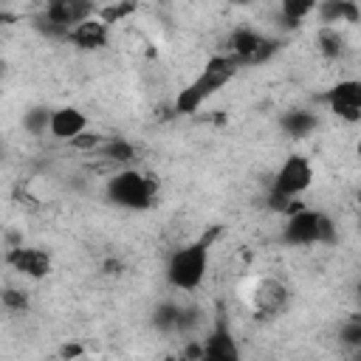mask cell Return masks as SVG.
<instances>
[{
  "label": "cell",
  "mask_w": 361,
  "mask_h": 361,
  "mask_svg": "<svg viewBox=\"0 0 361 361\" xmlns=\"http://www.w3.org/2000/svg\"><path fill=\"white\" fill-rule=\"evenodd\" d=\"M0 302H3V307L11 310V313L28 310V293H25L23 288H3V290H0Z\"/></svg>",
  "instance_id": "cell-22"
},
{
  "label": "cell",
  "mask_w": 361,
  "mask_h": 361,
  "mask_svg": "<svg viewBox=\"0 0 361 361\" xmlns=\"http://www.w3.org/2000/svg\"><path fill=\"white\" fill-rule=\"evenodd\" d=\"M203 344V353H200V361H243V353H240V344L234 338V333L228 330L226 322H217L206 338H200Z\"/></svg>",
  "instance_id": "cell-11"
},
{
  "label": "cell",
  "mask_w": 361,
  "mask_h": 361,
  "mask_svg": "<svg viewBox=\"0 0 361 361\" xmlns=\"http://www.w3.org/2000/svg\"><path fill=\"white\" fill-rule=\"evenodd\" d=\"M279 127H282L285 135H290V138H305V135H310V133L319 127V116H316L313 110H302V107H296V110L282 113Z\"/></svg>",
  "instance_id": "cell-16"
},
{
  "label": "cell",
  "mask_w": 361,
  "mask_h": 361,
  "mask_svg": "<svg viewBox=\"0 0 361 361\" xmlns=\"http://www.w3.org/2000/svg\"><path fill=\"white\" fill-rule=\"evenodd\" d=\"M104 141H107V135H102V133H96V130H85V133L76 135L68 147H73V149H79V152H99Z\"/></svg>",
  "instance_id": "cell-23"
},
{
  "label": "cell",
  "mask_w": 361,
  "mask_h": 361,
  "mask_svg": "<svg viewBox=\"0 0 361 361\" xmlns=\"http://www.w3.org/2000/svg\"><path fill=\"white\" fill-rule=\"evenodd\" d=\"M322 102L327 104V110L341 118V121H350L355 124L361 118V82L358 79H338L324 96Z\"/></svg>",
  "instance_id": "cell-8"
},
{
  "label": "cell",
  "mask_w": 361,
  "mask_h": 361,
  "mask_svg": "<svg viewBox=\"0 0 361 361\" xmlns=\"http://www.w3.org/2000/svg\"><path fill=\"white\" fill-rule=\"evenodd\" d=\"M217 231H209L206 237L186 243L175 248L166 259V282L175 290H197L206 279L209 271V257H212V240Z\"/></svg>",
  "instance_id": "cell-3"
},
{
  "label": "cell",
  "mask_w": 361,
  "mask_h": 361,
  "mask_svg": "<svg viewBox=\"0 0 361 361\" xmlns=\"http://www.w3.org/2000/svg\"><path fill=\"white\" fill-rule=\"evenodd\" d=\"M180 305L175 302H164L158 310H155V327L164 330V333H178L180 330Z\"/></svg>",
  "instance_id": "cell-19"
},
{
  "label": "cell",
  "mask_w": 361,
  "mask_h": 361,
  "mask_svg": "<svg viewBox=\"0 0 361 361\" xmlns=\"http://www.w3.org/2000/svg\"><path fill=\"white\" fill-rule=\"evenodd\" d=\"M8 20H11V17H8V14H6V11H0V28H3V25H6V23H8Z\"/></svg>",
  "instance_id": "cell-28"
},
{
  "label": "cell",
  "mask_w": 361,
  "mask_h": 361,
  "mask_svg": "<svg viewBox=\"0 0 361 361\" xmlns=\"http://www.w3.org/2000/svg\"><path fill=\"white\" fill-rule=\"evenodd\" d=\"M341 341L347 347H358L361 344V322L358 319H350L344 327H341Z\"/></svg>",
  "instance_id": "cell-24"
},
{
  "label": "cell",
  "mask_w": 361,
  "mask_h": 361,
  "mask_svg": "<svg viewBox=\"0 0 361 361\" xmlns=\"http://www.w3.org/2000/svg\"><path fill=\"white\" fill-rule=\"evenodd\" d=\"M313 14L322 20V25L338 28V23H358L361 8L355 0H322V3H316Z\"/></svg>",
  "instance_id": "cell-14"
},
{
  "label": "cell",
  "mask_w": 361,
  "mask_h": 361,
  "mask_svg": "<svg viewBox=\"0 0 361 361\" xmlns=\"http://www.w3.org/2000/svg\"><path fill=\"white\" fill-rule=\"evenodd\" d=\"M313 178H316V172H313L310 158H305V155H288L282 161V166L276 169L274 180H271V197H268V203L276 212H282L285 217L293 214V212H299L305 206L299 197L313 186Z\"/></svg>",
  "instance_id": "cell-2"
},
{
  "label": "cell",
  "mask_w": 361,
  "mask_h": 361,
  "mask_svg": "<svg viewBox=\"0 0 361 361\" xmlns=\"http://www.w3.org/2000/svg\"><path fill=\"white\" fill-rule=\"evenodd\" d=\"M99 152H102V158H104L107 164L121 166V169H127L130 161H135V147H133L127 138H107Z\"/></svg>",
  "instance_id": "cell-17"
},
{
  "label": "cell",
  "mask_w": 361,
  "mask_h": 361,
  "mask_svg": "<svg viewBox=\"0 0 361 361\" xmlns=\"http://www.w3.org/2000/svg\"><path fill=\"white\" fill-rule=\"evenodd\" d=\"M107 37H110V28L93 14L90 20L73 25V28L68 31L65 42H71V45L79 48V51H102V48L107 45Z\"/></svg>",
  "instance_id": "cell-13"
},
{
  "label": "cell",
  "mask_w": 361,
  "mask_h": 361,
  "mask_svg": "<svg viewBox=\"0 0 361 361\" xmlns=\"http://www.w3.org/2000/svg\"><path fill=\"white\" fill-rule=\"evenodd\" d=\"M118 268H121L118 259H107V262H104V271H107V274H118Z\"/></svg>",
  "instance_id": "cell-26"
},
{
  "label": "cell",
  "mask_w": 361,
  "mask_h": 361,
  "mask_svg": "<svg viewBox=\"0 0 361 361\" xmlns=\"http://www.w3.org/2000/svg\"><path fill=\"white\" fill-rule=\"evenodd\" d=\"M104 195L113 206L118 209H130V212H144L152 206L155 195H158V180L141 169H118L107 178L104 183Z\"/></svg>",
  "instance_id": "cell-4"
},
{
  "label": "cell",
  "mask_w": 361,
  "mask_h": 361,
  "mask_svg": "<svg viewBox=\"0 0 361 361\" xmlns=\"http://www.w3.org/2000/svg\"><path fill=\"white\" fill-rule=\"evenodd\" d=\"M135 3H113V6H99L96 8V17L110 28L113 23H121V20H127L130 14H135Z\"/></svg>",
  "instance_id": "cell-20"
},
{
  "label": "cell",
  "mask_w": 361,
  "mask_h": 361,
  "mask_svg": "<svg viewBox=\"0 0 361 361\" xmlns=\"http://www.w3.org/2000/svg\"><path fill=\"white\" fill-rule=\"evenodd\" d=\"M336 220L322 212L302 206L299 212L288 214L282 226V243L285 245H330L336 243Z\"/></svg>",
  "instance_id": "cell-5"
},
{
  "label": "cell",
  "mask_w": 361,
  "mask_h": 361,
  "mask_svg": "<svg viewBox=\"0 0 361 361\" xmlns=\"http://www.w3.org/2000/svg\"><path fill=\"white\" fill-rule=\"evenodd\" d=\"M161 361H183V355L180 353H172V355H164Z\"/></svg>",
  "instance_id": "cell-27"
},
{
  "label": "cell",
  "mask_w": 361,
  "mask_h": 361,
  "mask_svg": "<svg viewBox=\"0 0 361 361\" xmlns=\"http://www.w3.org/2000/svg\"><path fill=\"white\" fill-rule=\"evenodd\" d=\"M93 14H96V6L87 0H54L42 8V20L62 31H71L73 25L90 20Z\"/></svg>",
  "instance_id": "cell-10"
},
{
  "label": "cell",
  "mask_w": 361,
  "mask_h": 361,
  "mask_svg": "<svg viewBox=\"0 0 361 361\" xmlns=\"http://www.w3.org/2000/svg\"><path fill=\"white\" fill-rule=\"evenodd\" d=\"M48 118H51V110H45V107H31V110L23 116V127H25L31 135H42V133H48Z\"/></svg>",
  "instance_id": "cell-21"
},
{
  "label": "cell",
  "mask_w": 361,
  "mask_h": 361,
  "mask_svg": "<svg viewBox=\"0 0 361 361\" xmlns=\"http://www.w3.org/2000/svg\"><path fill=\"white\" fill-rule=\"evenodd\" d=\"M245 299H248V307H251V313L257 319H276L288 307L290 293H288V288L279 279L262 276V279H254L248 285Z\"/></svg>",
  "instance_id": "cell-7"
},
{
  "label": "cell",
  "mask_w": 361,
  "mask_h": 361,
  "mask_svg": "<svg viewBox=\"0 0 361 361\" xmlns=\"http://www.w3.org/2000/svg\"><path fill=\"white\" fill-rule=\"evenodd\" d=\"M87 130V116L73 107V104H65V107H56L51 110V118H48V133L56 138V141H73L76 135H82Z\"/></svg>",
  "instance_id": "cell-12"
},
{
  "label": "cell",
  "mask_w": 361,
  "mask_h": 361,
  "mask_svg": "<svg viewBox=\"0 0 361 361\" xmlns=\"http://www.w3.org/2000/svg\"><path fill=\"white\" fill-rule=\"evenodd\" d=\"M6 265L25 279H45L54 268L51 254L39 245H14L6 251Z\"/></svg>",
  "instance_id": "cell-9"
},
{
  "label": "cell",
  "mask_w": 361,
  "mask_h": 361,
  "mask_svg": "<svg viewBox=\"0 0 361 361\" xmlns=\"http://www.w3.org/2000/svg\"><path fill=\"white\" fill-rule=\"evenodd\" d=\"M316 48H319V54H322L324 59L338 62V59H344V54H347L350 45H347V37H344L341 28L322 25V28L316 31Z\"/></svg>",
  "instance_id": "cell-15"
},
{
  "label": "cell",
  "mask_w": 361,
  "mask_h": 361,
  "mask_svg": "<svg viewBox=\"0 0 361 361\" xmlns=\"http://www.w3.org/2000/svg\"><path fill=\"white\" fill-rule=\"evenodd\" d=\"M237 62L228 56V54H214V56H209L206 59V65L200 68V73L189 82V85H183L180 90H178V96H175V113L178 116H195L220 87H226L234 76H237Z\"/></svg>",
  "instance_id": "cell-1"
},
{
  "label": "cell",
  "mask_w": 361,
  "mask_h": 361,
  "mask_svg": "<svg viewBox=\"0 0 361 361\" xmlns=\"http://www.w3.org/2000/svg\"><path fill=\"white\" fill-rule=\"evenodd\" d=\"M59 355H62L65 361H76V358L85 355V350H82V344H65V347L59 350Z\"/></svg>",
  "instance_id": "cell-25"
},
{
  "label": "cell",
  "mask_w": 361,
  "mask_h": 361,
  "mask_svg": "<svg viewBox=\"0 0 361 361\" xmlns=\"http://www.w3.org/2000/svg\"><path fill=\"white\" fill-rule=\"evenodd\" d=\"M313 11H316V3L313 0H285L279 6V14H282V20L288 25H302Z\"/></svg>",
  "instance_id": "cell-18"
},
{
  "label": "cell",
  "mask_w": 361,
  "mask_h": 361,
  "mask_svg": "<svg viewBox=\"0 0 361 361\" xmlns=\"http://www.w3.org/2000/svg\"><path fill=\"white\" fill-rule=\"evenodd\" d=\"M76 361H90V358H87V355H82V358H76Z\"/></svg>",
  "instance_id": "cell-29"
},
{
  "label": "cell",
  "mask_w": 361,
  "mask_h": 361,
  "mask_svg": "<svg viewBox=\"0 0 361 361\" xmlns=\"http://www.w3.org/2000/svg\"><path fill=\"white\" fill-rule=\"evenodd\" d=\"M279 51V42L259 34L257 28L251 25H240L228 34V56L237 62V68H245V65H262L268 62L274 54Z\"/></svg>",
  "instance_id": "cell-6"
}]
</instances>
